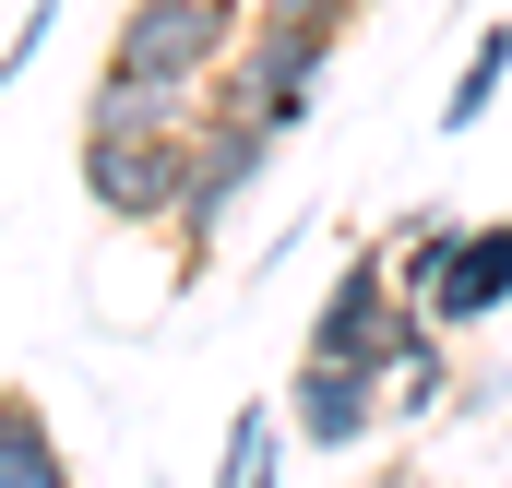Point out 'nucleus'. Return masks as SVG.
Returning a JSON list of instances; mask_svg holds the SVG:
<instances>
[{"label":"nucleus","instance_id":"obj_7","mask_svg":"<svg viewBox=\"0 0 512 488\" xmlns=\"http://www.w3.org/2000/svg\"><path fill=\"white\" fill-rule=\"evenodd\" d=\"M512 310V215H489V227H465V262H453V286L429 298V322L441 334H477V322H501Z\"/></svg>","mask_w":512,"mask_h":488},{"label":"nucleus","instance_id":"obj_6","mask_svg":"<svg viewBox=\"0 0 512 488\" xmlns=\"http://www.w3.org/2000/svg\"><path fill=\"white\" fill-rule=\"evenodd\" d=\"M286 417H298V441H310V453H358V441L393 417V381H382V369H358V358H298Z\"/></svg>","mask_w":512,"mask_h":488},{"label":"nucleus","instance_id":"obj_2","mask_svg":"<svg viewBox=\"0 0 512 488\" xmlns=\"http://www.w3.org/2000/svg\"><path fill=\"white\" fill-rule=\"evenodd\" d=\"M251 36V12L239 0H131L120 24H108V72L120 84H179V96H215V72H227V48Z\"/></svg>","mask_w":512,"mask_h":488},{"label":"nucleus","instance_id":"obj_9","mask_svg":"<svg viewBox=\"0 0 512 488\" xmlns=\"http://www.w3.org/2000/svg\"><path fill=\"white\" fill-rule=\"evenodd\" d=\"M453 262H465V215H441V203H417L405 227H393V286L429 310L441 286H453Z\"/></svg>","mask_w":512,"mask_h":488},{"label":"nucleus","instance_id":"obj_4","mask_svg":"<svg viewBox=\"0 0 512 488\" xmlns=\"http://www.w3.org/2000/svg\"><path fill=\"white\" fill-rule=\"evenodd\" d=\"M274 155H286V131H274V120L227 108V96H203V131H191V191H179V262H203V250H215V227H227L262 179H274Z\"/></svg>","mask_w":512,"mask_h":488},{"label":"nucleus","instance_id":"obj_12","mask_svg":"<svg viewBox=\"0 0 512 488\" xmlns=\"http://www.w3.org/2000/svg\"><path fill=\"white\" fill-rule=\"evenodd\" d=\"M441 393H453V334H429L417 358H393V417H429Z\"/></svg>","mask_w":512,"mask_h":488},{"label":"nucleus","instance_id":"obj_5","mask_svg":"<svg viewBox=\"0 0 512 488\" xmlns=\"http://www.w3.org/2000/svg\"><path fill=\"white\" fill-rule=\"evenodd\" d=\"M322 72H334V24L251 12V36L227 48L215 96H227V108H251V120H274V131H310V108H322Z\"/></svg>","mask_w":512,"mask_h":488},{"label":"nucleus","instance_id":"obj_10","mask_svg":"<svg viewBox=\"0 0 512 488\" xmlns=\"http://www.w3.org/2000/svg\"><path fill=\"white\" fill-rule=\"evenodd\" d=\"M501 96H512V24H489V36H465V72L441 96V131H477Z\"/></svg>","mask_w":512,"mask_h":488},{"label":"nucleus","instance_id":"obj_13","mask_svg":"<svg viewBox=\"0 0 512 488\" xmlns=\"http://www.w3.org/2000/svg\"><path fill=\"white\" fill-rule=\"evenodd\" d=\"M262 12H286V24H334V36H346V24H358L370 0H262Z\"/></svg>","mask_w":512,"mask_h":488},{"label":"nucleus","instance_id":"obj_8","mask_svg":"<svg viewBox=\"0 0 512 488\" xmlns=\"http://www.w3.org/2000/svg\"><path fill=\"white\" fill-rule=\"evenodd\" d=\"M0 488H72V453L48 429V405L12 393V381H0Z\"/></svg>","mask_w":512,"mask_h":488},{"label":"nucleus","instance_id":"obj_14","mask_svg":"<svg viewBox=\"0 0 512 488\" xmlns=\"http://www.w3.org/2000/svg\"><path fill=\"white\" fill-rule=\"evenodd\" d=\"M393 488H405V477H393Z\"/></svg>","mask_w":512,"mask_h":488},{"label":"nucleus","instance_id":"obj_1","mask_svg":"<svg viewBox=\"0 0 512 488\" xmlns=\"http://www.w3.org/2000/svg\"><path fill=\"white\" fill-rule=\"evenodd\" d=\"M429 334H441V322L393 286V239H358L346 262H334V286H322L298 358H358V369H382V381H393V358H417Z\"/></svg>","mask_w":512,"mask_h":488},{"label":"nucleus","instance_id":"obj_11","mask_svg":"<svg viewBox=\"0 0 512 488\" xmlns=\"http://www.w3.org/2000/svg\"><path fill=\"white\" fill-rule=\"evenodd\" d=\"M274 417H286V405H239V417H227L215 488H274Z\"/></svg>","mask_w":512,"mask_h":488},{"label":"nucleus","instance_id":"obj_3","mask_svg":"<svg viewBox=\"0 0 512 488\" xmlns=\"http://www.w3.org/2000/svg\"><path fill=\"white\" fill-rule=\"evenodd\" d=\"M191 131L203 120H155V131H84L72 167H84V203L108 227H179V191H191Z\"/></svg>","mask_w":512,"mask_h":488}]
</instances>
